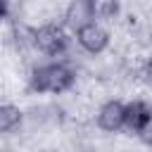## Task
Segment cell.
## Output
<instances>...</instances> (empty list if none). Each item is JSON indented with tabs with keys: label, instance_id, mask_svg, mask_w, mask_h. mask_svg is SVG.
Instances as JSON below:
<instances>
[{
	"label": "cell",
	"instance_id": "obj_11",
	"mask_svg": "<svg viewBox=\"0 0 152 152\" xmlns=\"http://www.w3.org/2000/svg\"><path fill=\"white\" fill-rule=\"evenodd\" d=\"M7 12H10L7 0H0V19H5V17H7Z\"/></svg>",
	"mask_w": 152,
	"mask_h": 152
},
{
	"label": "cell",
	"instance_id": "obj_9",
	"mask_svg": "<svg viewBox=\"0 0 152 152\" xmlns=\"http://www.w3.org/2000/svg\"><path fill=\"white\" fill-rule=\"evenodd\" d=\"M135 135H138V140H140L142 145L152 147V119H147V121L140 126V131H138Z\"/></svg>",
	"mask_w": 152,
	"mask_h": 152
},
{
	"label": "cell",
	"instance_id": "obj_8",
	"mask_svg": "<svg viewBox=\"0 0 152 152\" xmlns=\"http://www.w3.org/2000/svg\"><path fill=\"white\" fill-rule=\"evenodd\" d=\"M119 14V0H93V17L95 21H114Z\"/></svg>",
	"mask_w": 152,
	"mask_h": 152
},
{
	"label": "cell",
	"instance_id": "obj_7",
	"mask_svg": "<svg viewBox=\"0 0 152 152\" xmlns=\"http://www.w3.org/2000/svg\"><path fill=\"white\" fill-rule=\"evenodd\" d=\"M24 124V112L14 104H0V133H12Z\"/></svg>",
	"mask_w": 152,
	"mask_h": 152
},
{
	"label": "cell",
	"instance_id": "obj_2",
	"mask_svg": "<svg viewBox=\"0 0 152 152\" xmlns=\"http://www.w3.org/2000/svg\"><path fill=\"white\" fill-rule=\"evenodd\" d=\"M33 45H36L43 55L59 57V55L66 52L69 38H66V33H64L62 26H57V24H43L40 28L33 31Z\"/></svg>",
	"mask_w": 152,
	"mask_h": 152
},
{
	"label": "cell",
	"instance_id": "obj_1",
	"mask_svg": "<svg viewBox=\"0 0 152 152\" xmlns=\"http://www.w3.org/2000/svg\"><path fill=\"white\" fill-rule=\"evenodd\" d=\"M76 74L66 62H50L31 74V88L36 93H64L74 86Z\"/></svg>",
	"mask_w": 152,
	"mask_h": 152
},
{
	"label": "cell",
	"instance_id": "obj_3",
	"mask_svg": "<svg viewBox=\"0 0 152 152\" xmlns=\"http://www.w3.org/2000/svg\"><path fill=\"white\" fill-rule=\"evenodd\" d=\"M76 43H78L81 50H86V52H90V55H100V52H104L107 45H109V31H107L102 24L93 21V24L83 26L81 31H76Z\"/></svg>",
	"mask_w": 152,
	"mask_h": 152
},
{
	"label": "cell",
	"instance_id": "obj_6",
	"mask_svg": "<svg viewBox=\"0 0 152 152\" xmlns=\"http://www.w3.org/2000/svg\"><path fill=\"white\" fill-rule=\"evenodd\" d=\"M152 119V104L145 100H131L126 102V116H124V128L131 133H138L140 126Z\"/></svg>",
	"mask_w": 152,
	"mask_h": 152
},
{
	"label": "cell",
	"instance_id": "obj_10",
	"mask_svg": "<svg viewBox=\"0 0 152 152\" xmlns=\"http://www.w3.org/2000/svg\"><path fill=\"white\" fill-rule=\"evenodd\" d=\"M140 76H142L147 83H152V59H147V62H145V66L140 69Z\"/></svg>",
	"mask_w": 152,
	"mask_h": 152
},
{
	"label": "cell",
	"instance_id": "obj_4",
	"mask_svg": "<svg viewBox=\"0 0 152 152\" xmlns=\"http://www.w3.org/2000/svg\"><path fill=\"white\" fill-rule=\"evenodd\" d=\"M124 116H126V104L119 100H107L97 109V128L104 133H116L124 128Z\"/></svg>",
	"mask_w": 152,
	"mask_h": 152
},
{
	"label": "cell",
	"instance_id": "obj_5",
	"mask_svg": "<svg viewBox=\"0 0 152 152\" xmlns=\"http://www.w3.org/2000/svg\"><path fill=\"white\" fill-rule=\"evenodd\" d=\"M95 17H93V0H69L66 10H64V24L76 33L81 31L83 26L93 24Z\"/></svg>",
	"mask_w": 152,
	"mask_h": 152
}]
</instances>
